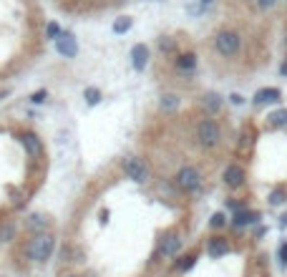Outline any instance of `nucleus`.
<instances>
[{
	"instance_id": "12",
	"label": "nucleus",
	"mask_w": 287,
	"mask_h": 277,
	"mask_svg": "<svg viewBox=\"0 0 287 277\" xmlns=\"http://www.w3.org/2000/svg\"><path fill=\"white\" fill-rule=\"evenodd\" d=\"M23 144H26V152H28L31 156H38V154H40V141H38L35 134H26V136H23Z\"/></svg>"
},
{
	"instance_id": "2",
	"label": "nucleus",
	"mask_w": 287,
	"mask_h": 277,
	"mask_svg": "<svg viewBox=\"0 0 287 277\" xmlns=\"http://www.w3.org/2000/svg\"><path fill=\"white\" fill-rule=\"evenodd\" d=\"M124 174H126L131 182L144 184V182L149 179V169H146V164H144L139 156H128V159L124 161Z\"/></svg>"
},
{
	"instance_id": "19",
	"label": "nucleus",
	"mask_w": 287,
	"mask_h": 277,
	"mask_svg": "<svg viewBox=\"0 0 287 277\" xmlns=\"http://www.w3.org/2000/svg\"><path fill=\"white\" fill-rule=\"evenodd\" d=\"M83 96H86V103H88V106H96V103L101 101V91H98V89H86Z\"/></svg>"
},
{
	"instance_id": "6",
	"label": "nucleus",
	"mask_w": 287,
	"mask_h": 277,
	"mask_svg": "<svg viewBox=\"0 0 287 277\" xmlns=\"http://www.w3.org/2000/svg\"><path fill=\"white\" fill-rule=\"evenodd\" d=\"M56 51L61 56H65V58H73L78 53V40H76V35L63 33L61 38H56Z\"/></svg>"
},
{
	"instance_id": "18",
	"label": "nucleus",
	"mask_w": 287,
	"mask_h": 277,
	"mask_svg": "<svg viewBox=\"0 0 287 277\" xmlns=\"http://www.w3.org/2000/svg\"><path fill=\"white\" fill-rule=\"evenodd\" d=\"M128 28H131V18H128V15L116 18V23H114V33H126Z\"/></svg>"
},
{
	"instance_id": "24",
	"label": "nucleus",
	"mask_w": 287,
	"mask_h": 277,
	"mask_svg": "<svg viewBox=\"0 0 287 277\" xmlns=\"http://www.w3.org/2000/svg\"><path fill=\"white\" fill-rule=\"evenodd\" d=\"M209 224L214 227V229H219V227H224V215H222V212H217V215L209 219Z\"/></svg>"
},
{
	"instance_id": "10",
	"label": "nucleus",
	"mask_w": 287,
	"mask_h": 277,
	"mask_svg": "<svg viewBox=\"0 0 287 277\" xmlns=\"http://www.w3.org/2000/svg\"><path fill=\"white\" fill-rule=\"evenodd\" d=\"M280 98H282L280 89H262V91H257L255 103H257V106H262V103H275V101H280Z\"/></svg>"
},
{
	"instance_id": "34",
	"label": "nucleus",
	"mask_w": 287,
	"mask_h": 277,
	"mask_svg": "<svg viewBox=\"0 0 287 277\" xmlns=\"http://www.w3.org/2000/svg\"><path fill=\"white\" fill-rule=\"evenodd\" d=\"M71 277H76V275H71Z\"/></svg>"
},
{
	"instance_id": "15",
	"label": "nucleus",
	"mask_w": 287,
	"mask_h": 277,
	"mask_svg": "<svg viewBox=\"0 0 287 277\" xmlns=\"http://www.w3.org/2000/svg\"><path fill=\"white\" fill-rule=\"evenodd\" d=\"M161 109H164L166 114L176 111V109H179V98H176L174 93H164V96H161Z\"/></svg>"
},
{
	"instance_id": "31",
	"label": "nucleus",
	"mask_w": 287,
	"mask_h": 277,
	"mask_svg": "<svg viewBox=\"0 0 287 277\" xmlns=\"http://www.w3.org/2000/svg\"><path fill=\"white\" fill-rule=\"evenodd\" d=\"M282 227H287V215H282Z\"/></svg>"
},
{
	"instance_id": "23",
	"label": "nucleus",
	"mask_w": 287,
	"mask_h": 277,
	"mask_svg": "<svg viewBox=\"0 0 287 277\" xmlns=\"http://www.w3.org/2000/svg\"><path fill=\"white\" fill-rule=\"evenodd\" d=\"M285 202V191L282 189H275L272 194H270V204H282Z\"/></svg>"
},
{
	"instance_id": "16",
	"label": "nucleus",
	"mask_w": 287,
	"mask_h": 277,
	"mask_svg": "<svg viewBox=\"0 0 287 277\" xmlns=\"http://www.w3.org/2000/svg\"><path fill=\"white\" fill-rule=\"evenodd\" d=\"M176 66H179L182 71H191V68L196 66V56H191V53H187V56H182L179 61H176Z\"/></svg>"
},
{
	"instance_id": "3",
	"label": "nucleus",
	"mask_w": 287,
	"mask_h": 277,
	"mask_svg": "<svg viewBox=\"0 0 287 277\" xmlns=\"http://www.w3.org/2000/svg\"><path fill=\"white\" fill-rule=\"evenodd\" d=\"M196 139H199L202 146L212 149L219 144V139H222V131H219V126L214 121H202L199 123V129H196Z\"/></svg>"
},
{
	"instance_id": "4",
	"label": "nucleus",
	"mask_w": 287,
	"mask_h": 277,
	"mask_svg": "<svg viewBox=\"0 0 287 277\" xmlns=\"http://www.w3.org/2000/svg\"><path fill=\"white\" fill-rule=\"evenodd\" d=\"M214 43H217V51L222 53V56H234L239 51V35L234 31H222V33H217L214 38Z\"/></svg>"
},
{
	"instance_id": "1",
	"label": "nucleus",
	"mask_w": 287,
	"mask_h": 277,
	"mask_svg": "<svg viewBox=\"0 0 287 277\" xmlns=\"http://www.w3.org/2000/svg\"><path fill=\"white\" fill-rule=\"evenodd\" d=\"M53 247H56V237L43 232V234H35V237L28 242L26 254H28V260H33V262H46L51 257Z\"/></svg>"
},
{
	"instance_id": "17",
	"label": "nucleus",
	"mask_w": 287,
	"mask_h": 277,
	"mask_svg": "<svg viewBox=\"0 0 287 277\" xmlns=\"http://www.w3.org/2000/svg\"><path fill=\"white\" fill-rule=\"evenodd\" d=\"M270 123L272 126H287V109H280V111L270 114Z\"/></svg>"
},
{
	"instance_id": "8",
	"label": "nucleus",
	"mask_w": 287,
	"mask_h": 277,
	"mask_svg": "<svg viewBox=\"0 0 287 277\" xmlns=\"http://www.w3.org/2000/svg\"><path fill=\"white\" fill-rule=\"evenodd\" d=\"M224 184H227V186H232V189L242 186V184H245V169L237 166V164L227 166V169H224Z\"/></svg>"
},
{
	"instance_id": "25",
	"label": "nucleus",
	"mask_w": 287,
	"mask_h": 277,
	"mask_svg": "<svg viewBox=\"0 0 287 277\" xmlns=\"http://www.w3.org/2000/svg\"><path fill=\"white\" fill-rule=\"evenodd\" d=\"M46 96H48L46 91H38V93H33V98H31V101H33V103H43V101H46Z\"/></svg>"
},
{
	"instance_id": "14",
	"label": "nucleus",
	"mask_w": 287,
	"mask_h": 277,
	"mask_svg": "<svg viewBox=\"0 0 287 277\" xmlns=\"http://www.w3.org/2000/svg\"><path fill=\"white\" fill-rule=\"evenodd\" d=\"M204 109H207L209 114L219 111V109H222V96H217V93H207V96H204Z\"/></svg>"
},
{
	"instance_id": "29",
	"label": "nucleus",
	"mask_w": 287,
	"mask_h": 277,
	"mask_svg": "<svg viewBox=\"0 0 287 277\" xmlns=\"http://www.w3.org/2000/svg\"><path fill=\"white\" fill-rule=\"evenodd\" d=\"M229 101H232L234 106H239V103H242V96H239V93H232V96H229Z\"/></svg>"
},
{
	"instance_id": "21",
	"label": "nucleus",
	"mask_w": 287,
	"mask_h": 277,
	"mask_svg": "<svg viewBox=\"0 0 287 277\" xmlns=\"http://www.w3.org/2000/svg\"><path fill=\"white\" fill-rule=\"evenodd\" d=\"M28 227H31V229H43V227H46V222H43L40 215H33V217L28 219Z\"/></svg>"
},
{
	"instance_id": "7",
	"label": "nucleus",
	"mask_w": 287,
	"mask_h": 277,
	"mask_svg": "<svg viewBox=\"0 0 287 277\" xmlns=\"http://www.w3.org/2000/svg\"><path fill=\"white\" fill-rule=\"evenodd\" d=\"M182 249V240L179 234H166V237H161L159 242V254H164V257H176V252Z\"/></svg>"
},
{
	"instance_id": "27",
	"label": "nucleus",
	"mask_w": 287,
	"mask_h": 277,
	"mask_svg": "<svg viewBox=\"0 0 287 277\" xmlns=\"http://www.w3.org/2000/svg\"><path fill=\"white\" fill-rule=\"evenodd\" d=\"M257 3H259V8H262V10H267V8H272V5H275V0H257Z\"/></svg>"
},
{
	"instance_id": "22",
	"label": "nucleus",
	"mask_w": 287,
	"mask_h": 277,
	"mask_svg": "<svg viewBox=\"0 0 287 277\" xmlns=\"http://www.w3.org/2000/svg\"><path fill=\"white\" fill-rule=\"evenodd\" d=\"M13 234H15V227H3L0 229V242H10Z\"/></svg>"
},
{
	"instance_id": "11",
	"label": "nucleus",
	"mask_w": 287,
	"mask_h": 277,
	"mask_svg": "<svg viewBox=\"0 0 287 277\" xmlns=\"http://www.w3.org/2000/svg\"><path fill=\"white\" fill-rule=\"evenodd\" d=\"M259 217L255 215V212H247V209H239L237 215H234V227H247L252 222H257Z\"/></svg>"
},
{
	"instance_id": "32",
	"label": "nucleus",
	"mask_w": 287,
	"mask_h": 277,
	"mask_svg": "<svg viewBox=\"0 0 287 277\" xmlns=\"http://www.w3.org/2000/svg\"><path fill=\"white\" fill-rule=\"evenodd\" d=\"M282 73H285V76H287V63H285V66H282Z\"/></svg>"
},
{
	"instance_id": "33",
	"label": "nucleus",
	"mask_w": 287,
	"mask_h": 277,
	"mask_svg": "<svg viewBox=\"0 0 287 277\" xmlns=\"http://www.w3.org/2000/svg\"><path fill=\"white\" fill-rule=\"evenodd\" d=\"M202 3H212V0H202Z\"/></svg>"
},
{
	"instance_id": "9",
	"label": "nucleus",
	"mask_w": 287,
	"mask_h": 277,
	"mask_svg": "<svg viewBox=\"0 0 287 277\" xmlns=\"http://www.w3.org/2000/svg\"><path fill=\"white\" fill-rule=\"evenodd\" d=\"M146 61H149V48L144 43H136L134 51H131V63H134L136 71H144L146 68Z\"/></svg>"
},
{
	"instance_id": "5",
	"label": "nucleus",
	"mask_w": 287,
	"mask_h": 277,
	"mask_svg": "<svg viewBox=\"0 0 287 277\" xmlns=\"http://www.w3.org/2000/svg\"><path fill=\"white\" fill-rule=\"evenodd\" d=\"M176 184H179L184 191H194V189H199L202 177H199V172H196L194 166H184L182 172L176 174Z\"/></svg>"
},
{
	"instance_id": "30",
	"label": "nucleus",
	"mask_w": 287,
	"mask_h": 277,
	"mask_svg": "<svg viewBox=\"0 0 287 277\" xmlns=\"http://www.w3.org/2000/svg\"><path fill=\"white\" fill-rule=\"evenodd\" d=\"M280 254H282V260H287V245L282 247V252H280Z\"/></svg>"
},
{
	"instance_id": "20",
	"label": "nucleus",
	"mask_w": 287,
	"mask_h": 277,
	"mask_svg": "<svg viewBox=\"0 0 287 277\" xmlns=\"http://www.w3.org/2000/svg\"><path fill=\"white\" fill-rule=\"evenodd\" d=\"M46 33H48V38H53V40L63 35V31H61V26H58V23H48V28H46Z\"/></svg>"
},
{
	"instance_id": "13",
	"label": "nucleus",
	"mask_w": 287,
	"mask_h": 277,
	"mask_svg": "<svg viewBox=\"0 0 287 277\" xmlns=\"http://www.w3.org/2000/svg\"><path fill=\"white\" fill-rule=\"evenodd\" d=\"M227 252H229V245L224 240H212L209 242V254L212 257H222V254H227Z\"/></svg>"
},
{
	"instance_id": "26",
	"label": "nucleus",
	"mask_w": 287,
	"mask_h": 277,
	"mask_svg": "<svg viewBox=\"0 0 287 277\" xmlns=\"http://www.w3.org/2000/svg\"><path fill=\"white\" fill-rule=\"evenodd\" d=\"M161 48H164V51H174V43H171V40H169L166 35L161 38Z\"/></svg>"
},
{
	"instance_id": "28",
	"label": "nucleus",
	"mask_w": 287,
	"mask_h": 277,
	"mask_svg": "<svg viewBox=\"0 0 287 277\" xmlns=\"http://www.w3.org/2000/svg\"><path fill=\"white\" fill-rule=\"evenodd\" d=\"M194 265V257H184V262H182V270H189Z\"/></svg>"
}]
</instances>
